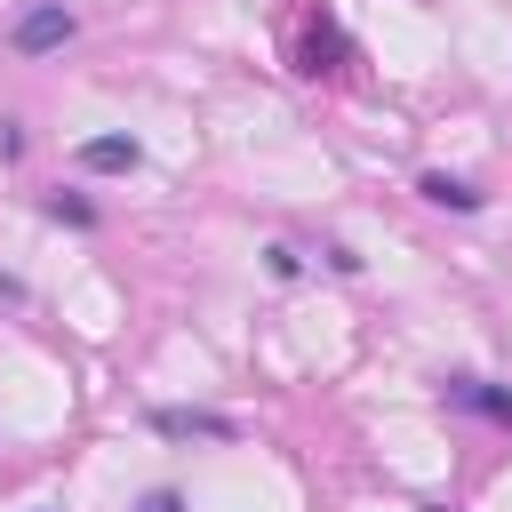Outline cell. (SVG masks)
I'll list each match as a JSON object with an SVG mask.
<instances>
[{
	"instance_id": "6da1fadb",
	"label": "cell",
	"mask_w": 512,
	"mask_h": 512,
	"mask_svg": "<svg viewBox=\"0 0 512 512\" xmlns=\"http://www.w3.org/2000/svg\"><path fill=\"white\" fill-rule=\"evenodd\" d=\"M64 40H72V8L48 0V8H24V16H16V48H24V56H48V48H64Z\"/></svg>"
},
{
	"instance_id": "7a4b0ae2",
	"label": "cell",
	"mask_w": 512,
	"mask_h": 512,
	"mask_svg": "<svg viewBox=\"0 0 512 512\" xmlns=\"http://www.w3.org/2000/svg\"><path fill=\"white\" fill-rule=\"evenodd\" d=\"M80 168H96V176L136 168V144H128V136H88V144H80Z\"/></svg>"
},
{
	"instance_id": "3957f363",
	"label": "cell",
	"mask_w": 512,
	"mask_h": 512,
	"mask_svg": "<svg viewBox=\"0 0 512 512\" xmlns=\"http://www.w3.org/2000/svg\"><path fill=\"white\" fill-rule=\"evenodd\" d=\"M152 424H160V432H176V440H192V432H216V440H224V432H232V424H224V416H208V408H160Z\"/></svg>"
},
{
	"instance_id": "277c9868",
	"label": "cell",
	"mask_w": 512,
	"mask_h": 512,
	"mask_svg": "<svg viewBox=\"0 0 512 512\" xmlns=\"http://www.w3.org/2000/svg\"><path fill=\"white\" fill-rule=\"evenodd\" d=\"M448 400H464V408H480V416H504V424H512V392H488V384H472V376H456V384H448Z\"/></svg>"
},
{
	"instance_id": "5b68a950",
	"label": "cell",
	"mask_w": 512,
	"mask_h": 512,
	"mask_svg": "<svg viewBox=\"0 0 512 512\" xmlns=\"http://www.w3.org/2000/svg\"><path fill=\"white\" fill-rule=\"evenodd\" d=\"M424 192H432L440 208H480V192H472V184H456V176H424Z\"/></svg>"
},
{
	"instance_id": "8992f818",
	"label": "cell",
	"mask_w": 512,
	"mask_h": 512,
	"mask_svg": "<svg viewBox=\"0 0 512 512\" xmlns=\"http://www.w3.org/2000/svg\"><path fill=\"white\" fill-rule=\"evenodd\" d=\"M136 512H184V504H176V496H168V488H152V496H144V504H136Z\"/></svg>"
}]
</instances>
